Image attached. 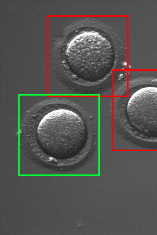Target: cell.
<instances>
[{
    "instance_id": "7a4b0ae2",
    "label": "cell",
    "mask_w": 157,
    "mask_h": 235,
    "mask_svg": "<svg viewBox=\"0 0 157 235\" xmlns=\"http://www.w3.org/2000/svg\"><path fill=\"white\" fill-rule=\"evenodd\" d=\"M126 112L133 126H157V86L144 87L134 92L127 101Z\"/></svg>"
},
{
    "instance_id": "6da1fadb",
    "label": "cell",
    "mask_w": 157,
    "mask_h": 235,
    "mask_svg": "<svg viewBox=\"0 0 157 235\" xmlns=\"http://www.w3.org/2000/svg\"><path fill=\"white\" fill-rule=\"evenodd\" d=\"M59 106L46 113L37 127V142L47 155L56 160L76 156L84 147L87 132L80 116L67 106Z\"/></svg>"
}]
</instances>
